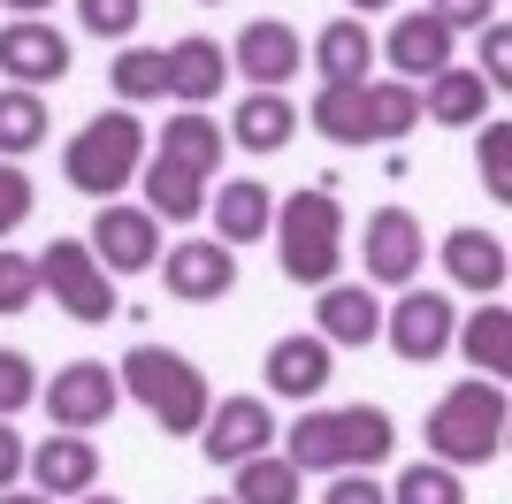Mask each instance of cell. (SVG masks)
<instances>
[{
	"label": "cell",
	"instance_id": "19",
	"mask_svg": "<svg viewBox=\"0 0 512 504\" xmlns=\"http://www.w3.org/2000/svg\"><path fill=\"white\" fill-rule=\"evenodd\" d=\"M314 336L321 344H375L383 336V306L367 283H321V306H314Z\"/></svg>",
	"mask_w": 512,
	"mask_h": 504
},
{
	"label": "cell",
	"instance_id": "10",
	"mask_svg": "<svg viewBox=\"0 0 512 504\" xmlns=\"http://www.w3.org/2000/svg\"><path fill=\"white\" fill-rule=\"evenodd\" d=\"M153 268H161L169 298H184V306H214V298H230V283H237V252L222 245V237H176V252H161Z\"/></svg>",
	"mask_w": 512,
	"mask_h": 504
},
{
	"label": "cell",
	"instance_id": "29",
	"mask_svg": "<svg viewBox=\"0 0 512 504\" xmlns=\"http://www.w3.org/2000/svg\"><path fill=\"white\" fill-rule=\"evenodd\" d=\"M46 100L39 92H23V84H8V92H0V153H8V161H23V153H39L46 146Z\"/></svg>",
	"mask_w": 512,
	"mask_h": 504
},
{
	"label": "cell",
	"instance_id": "17",
	"mask_svg": "<svg viewBox=\"0 0 512 504\" xmlns=\"http://www.w3.org/2000/svg\"><path fill=\"white\" fill-rule=\"evenodd\" d=\"M222 153H230V130L214 123L207 107H184L169 130H161V146H153V161L184 168V176H199V184H214V168H222Z\"/></svg>",
	"mask_w": 512,
	"mask_h": 504
},
{
	"label": "cell",
	"instance_id": "36",
	"mask_svg": "<svg viewBox=\"0 0 512 504\" xmlns=\"http://www.w3.org/2000/svg\"><path fill=\"white\" fill-rule=\"evenodd\" d=\"M31 207H39V191H31V176H23L16 161H0V245L31 222Z\"/></svg>",
	"mask_w": 512,
	"mask_h": 504
},
{
	"label": "cell",
	"instance_id": "4",
	"mask_svg": "<svg viewBox=\"0 0 512 504\" xmlns=\"http://www.w3.org/2000/svg\"><path fill=\"white\" fill-rule=\"evenodd\" d=\"M276 260L291 283H337L344 268V207H337V191L314 184V191H291L276 207Z\"/></svg>",
	"mask_w": 512,
	"mask_h": 504
},
{
	"label": "cell",
	"instance_id": "43",
	"mask_svg": "<svg viewBox=\"0 0 512 504\" xmlns=\"http://www.w3.org/2000/svg\"><path fill=\"white\" fill-rule=\"evenodd\" d=\"M0 504H54V497H39V489H31V497H16V489H0Z\"/></svg>",
	"mask_w": 512,
	"mask_h": 504
},
{
	"label": "cell",
	"instance_id": "46",
	"mask_svg": "<svg viewBox=\"0 0 512 504\" xmlns=\"http://www.w3.org/2000/svg\"><path fill=\"white\" fill-rule=\"evenodd\" d=\"M199 8H222V0H199Z\"/></svg>",
	"mask_w": 512,
	"mask_h": 504
},
{
	"label": "cell",
	"instance_id": "40",
	"mask_svg": "<svg viewBox=\"0 0 512 504\" xmlns=\"http://www.w3.org/2000/svg\"><path fill=\"white\" fill-rule=\"evenodd\" d=\"M321 504H390V489L375 474H337V482L321 489Z\"/></svg>",
	"mask_w": 512,
	"mask_h": 504
},
{
	"label": "cell",
	"instance_id": "32",
	"mask_svg": "<svg viewBox=\"0 0 512 504\" xmlns=\"http://www.w3.org/2000/svg\"><path fill=\"white\" fill-rule=\"evenodd\" d=\"M390 504H467V489H459V466L444 459H413L398 482H390Z\"/></svg>",
	"mask_w": 512,
	"mask_h": 504
},
{
	"label": "cell",
	"instance_id": "38",
	"mask_svg": "<svg viewBox=\"0 0 512 504\" xmlns=\"http://www.w3.org/2000/svg\"><path fill=\"white\" fill-rule=\"evenodd\" d=\"M474 77L490 84V92L512 84V31H505V23H482V69H474Z\"/></svg>",
	"mask_w": 512,
	"mask_h": 504
},
{
	"label": "cell",
	"instance_id": "9",
	"mask_svg": "<svg viewBox=\"0 0 512 504\" xmlns=\"http://www.w3.org/2000/svg\"><path fill=\"white\" fill-rule=\"evenodd\" d=\"M39 398H46V413H54V428L85 436V428H100V420L115 413L123 382H115V367H107V359H69V367L46 382Z\"/></svg>",
	"mask_w": 512,
	"mask_h": 504
},
{
	"label": "cell",
	"instance_id": "45",
	"mask_svg": "<svg viewBox=\"0 0 512 504\" xmlns=\"http://www.w3.org/2000/svg\"><path fill=\"white\" fill-rule=\"evenodd\" d=\"M77 504H123V497H92V489H85V497H77Z\"/></svg>",
	"mask_w": 512,
	"mask_h": 504
},
{
	"label": "cell",
	"instance_id": "23",
	"mask_svg": "<svg viewBox=\"0 0 512 504\" xmlns=\"http://www.w3.org/2000/svg\"><path fill=\"white\" fill-rule=\"evenodd\" d=\"M207 214H214V237H222V245H253V237L276 230V199H268V184H253V176L207 191Z\"/></svg>",
	"mask_w": 512,
	"mask_h": 504
},
{
	"label": "cell",
	"instance_id": "12",
	"mask_svg": "<svg viewBox=\"0 0 512 504\" xmlns=\"http://www.w3.org/2000/svg\"><path fill=\"white\" fill-rule=\"evenodd\" d=\"M199 443H207L214 466H237L276 443V413H268V398H214L199 420Z\"/></svg>",
	"mask_w": 512,
	"mask_h": 504
},
{
	"label": "cell",
	"instance_id": "25",
	"mask_svg": "<svg viewBox=\"0 0 512 504\" xmlns=\"http://www.w3.org/2000/svg\"><path fill=\"white\" fill-rule=\"evenodd\" d=\"M314 69H321V84H367V69H375V39H367V23L360 16H337L314 39Z\"/></svg>",
	"mask_w": 512,
	"mask_h": 504
},
{
	"label": "cell",
	"instance_id": "1",
	"mask_svg": "<svg viewBox=\"0 0 512 504\" xmlns=\"http://www.w3.org/2000/svg\"><path fill=\"white\" fill-rule=\"evenodd\" d=\"M398 451V420L383 405H329V413H299V428L283 436V459L299 474H367Z\"/></svg>",
	"mask_w": 512,
	"mask_h": 504
},
{
	"label": "cell",
	"instance_id": "15",
	"mask_svg": "<svg viewBox=\"0 0 512 504\" xmlns=\"http://www.w3.org/2000/svg\"><path fill=\"white\" fill-rule=\"evenodd\" d=\"M245 77L260 84V92H283V84L299 77V62H306V46H299V31L291 23H276V16H260V23H245L237 31V54H230Z\"/></svg>",
	"mask_w": 512,
	"mask_h": 504
},
{
	"label": "cell",
	"instance_id": "16",
	"mask_svg": "<svg viewBox=\"0 0 512 504\" xmlns=\"http://www.w3.org/2000/svg\"><path fill=\"white\" fill-rule=\"evenodd\" d=\"M383 62L398 69V84H428L436 69H451V23H436L428 8L398 16L390 39H383Z\"/></svg>",
	"mask_w": 512,
	"mask_h": 504
},
{
	"label": "cell",
	"instance_id": "6",
	"mask_svg": "<svg viewBox=\"0 0 512 504\" xmlns=\"http://www.w3.org/2000/svg\"><path fill=\"white\" fill-rule=\"evenodd\" d=\"M39 291H54V314L69 321H115V275L85 237H54L39 252Z\"/></svg>",
	"mask_w": 512,
	"mask_h": 504
},
{
	"label": "cell",
	"instance_id": "22",
	"mask_svg": "<svg viewBox=\"0 0 512 504\" xmlns=\"http://www.w3.org/2000/svg\"><path fill=\"white\" fill-rule=\"evenodd\" d=\"M436 260L451 268V283H459V291L505 298V237H490V230H451Z\"/></svg>",
	"mask_w": 512,
	"mask_h": 504
},
{
	"label": "cell",
	"instance_id": "7",
	"mask_svg": "<svg viewBox=\"0 0 512 504\" xmlns=\"http://www.w3.org/2000/svg\"><path fill=\"white\" fill-rule=\"evenodd\" d=\"M451 329H459V306H451L444 291H421V283H406L398 306H383V336H390V352L406 359V367L444 359L451 352Z\"/></svg>",
	"mask_w": 512,
	"mask_h": 504
},
{
	"label": "cell",
	"instance_id": "30",
	"mask_svg": "<svg viewBox=\"0 0 512 504\" xmlns=\"http://www.w3.org/2000/svg\"><path fill=\"white\" fill-rule=\"evenodd\" d=\"M107 84H115L123 100H169V54H161V46H123L115 69H107Z\"/></svg>",
	"mask_w": 512,
	"mask_h": 504
},
{
	"label": "cell",
	"instance_id": "18",
	"mask_svg": "<svg viewBox=\"0 0 512 504\" xmlns=\"http://www.w3.org/2000/svg\"><path fill=\"white\" fill-rule=\"evenodd\" d=\"M23 474H31V489H39V497H85L92 482H100V451H92L85 436H46L39 451H31V466H23Z\"/></svg>",
	"mask_w": 512,
	"mask_h": 504
},
{
	"label": "cell",
	"instance_id": "28",
	"mask_svg": "<svg viewBox=\"0 0 512 504\" xmlns=\"http://www.w3.org/2000/svg\"><path fill=\"white\" fill-rule=\"evenodd\" d=\"M360 123H367V146H383V138H406L413 123H421V84H367L360 92Z\"/></svg>",
	"mask_w": 512,
	"mask_h": 504
},
{
	"label": "cell",
	"instance_id": "42",
	"mask_svg": "<svg viewBox=\"0 0 512 504\" xmlns=\"http://www.w3.org/2000/svg\"><path fill=\"white\" fill-rule=\"evenodd\" d=\"M0 8H16V16H39V8H54V0H0Z\"/></svg>",
	"mask_w": 512,
	"mask_h": 504
},
{
	"label": "cell",
	"instance_id": "5",
	"mask_svg": "<svg viewBox=\"0 0 512 504\" xmlns=\"http://www.w3.org/2000/svg\"><path fill=\"white\" fill-rule=\"evenodd\" d=\"M138 168H146V123L130 115V107H107L92 115L62 153V176L69 191H85V199H115V191L138 184Z\"/></svg>",
	"mask_w": 512,
	"mask_h": 504
},
{
	"label": "cell",
	"instance_id": "33",
	"mask_svg": "<svg viewBox=\"0 0 512 504\" xmlns=\"http://www.w3.org/2000/svg\"><path fill=\"white\" fill-rule=\"evenodd\" d=\"M138 16H146V0H77V23L92 39H130Z\"/></svg>",
	"mask_w": 512,
	"mask_h": 504
},
{
	"label": "cell",
	"instance_id": "24",
	"mask_svg": "<svg viewBox=\"0 0 512 504\" xmlns=\"http://www.w3.org/2000/svg\"><path fill=\"white\" fill-rule=\"evenodd\" d=\"M482 107H490V84L474 77V69H436V77L421 84V115L428 123H451V130H467V123H482Z\"/></svg>",
	"mask_w": 512,
	"mask_h": 504
},
{
	"label": "cell",
	"instance_id": "14",
	"mask_svg": "<svg viewBox=\"0 0 512 504\" xmlns=\"http://www.w3.org/2000/svg\"><path fill=\"white\" fill-rule=\"evenodd\" d=\"M260 375H268V390H276V398H291V405H299V398H321V390H329V375H337V344H321V336H276Z\"/></svg>",
	"mask_w": 512,
	"mask_h": 504
},
{
	"label": "cell",
	"instance_id": "27",
	"mask_svg": "<svg viewBox=\"0 0 512 504\" xmlns=\"http://www.w3.org/2000/svg\"><path fill=\"white\" fill-rule=\"evenodd\" d=\"M230 474H237L230 504H299V497H306V489H299L306 474L283 459V451H253V459H237Z\"/></svg>",
	"mask_w": 512,
	"mask_h": 504
},
{
	"label": "cell",
	"instance_id": "39",
	"mask_svg": "<svg viewBox=\"0 0 512 504\" xmlns=\"http://www.w3.org/2000/svg\"><path fill=\"white\" fill-rule=\"evenodd\" d=\"M428 16L451 31H482V23H497V0H428Z\"/></svg>",
	"mask_w": 512,
	"mask_h": 504
},
{
	"label": "cell",
	"instance_id": "41",
	"mask_svg": "<svg viewBox=\"0 0 512 504\" xmlns=\"http://www.w3.org/2000/svg\"><path fill=\"white\" fill-rule=\"evenodd\" d=\"M23 466H31V451H23V436L0 420V489H16V482H23Z\"/></svg>",
	"mask_w": 512,
	"mask_h": 504
},
{
	"label": "cell",
	"instance_id": "2",
	"mask_svg": "<svg viewBox=\"0 0 512 504\" xmlns=\"http://www.w3.org/2000/svg\"><path fill=\"white\" fill-rule=\"evenodd\" d=\"M115 382H123V398H138L153 413L161 436H199V420H207V405H214L207 375H199L184 352H169V344H130Z\"/></svg>",
	"mask_w": 512,
	"mask_h": 504
},
{
	"label": "cell",
	"instance_id": "3",
	"mask_svg": "<svg viewBox=\"0 0 512 504\" xmlns=\"http://www.w3.org/2000/svg\"><path fill=\"white\" fill-rule=\"evenodd\" d=\"M505 382H459V390H444V398L428 405L421 420V443H428V459H444V466H490L497 451H505Z\"/></svg>",
	"mask_w": 512,
	"mask_h": 504
},
{
	"label": "cell",
	"instance_id": "47",
	"mask_svg": "<svg viewBox=\"0 0 512 504\" xmlns=\"http://www.w3.org/2000/svg\"><path fill=\"white\" fill-rule=\"evenodd\" d=\"M207 504H230V497H207Z\"/></svg>",
	"mask_w": 512,
	"mask_h": 504
},
{
	"label": "cell",
	"instance_id": "26",
	"mask_svg": "<svg viewBox=\"0 0 512 504\" xmlns=\"http://www.w3.org/2000/svg\"><path fill=\"white\" fill-rule=\"evenodd\" d=\"M245 153H283L291 146V130H299V107L283 100V92H253V100L237 107V123H222Z\"/></svg>",
	"mask_w": 512,
	"mask_h": 504
},
{
	"label": "cell",
	"instance_id": "34",
	"mask_svg": "<svg viewBox=\"0 0 512 504\" xmlns=\"http://www.w3.org/2000/svg\"><path fill=\"white\" fill-rule=\"evenodd\" d=\"M31 298H39V260L0 252V314H31Z\"/></svg>",
	"mask_w": 512,
	"mask_h": 504
},
{
	"label": "cell",
	"instance_id": "11",
	"mask_svg": "<svg viewBox=\"0 0 512 504\" xmlns=\"http://www.w3.org/2000/svg\"><path fill=\"white\" fill-rule=\"evenodd\" d=\"M92 252H100V268L107 275H146L153 260H161V222H153L146 207H115V199H107L100 214H92V237H85Z\"/></svg>",
	"mask_w": 512,
	"mask_h": 504
},
{
	"label": "cell",
	"instance_id": "44",
	"mask_svg": "<svg viewBox=\"0 0 512 504\" xmlns=\"http://www.w3.org/2000/svg\"><path fill=\"white\" fill-rule=\"evenodd\" d=\"M344 8H360V16H375V8H390V0H344Z\"/></svg>",
	"mask_w": 512,
	"mask_h": 504
},
{
	"label": "cell",
	"instance_id": "20",
	"mask_svg": "<svg viewBox=\"0 0 512 504\" xmlns=\"http://www.w3.org/2000/svg\"><path fill=\"white\" fill-rule=\"evenodd\" d=\"M161 54H169V100H184V107H207L230 84V46L222 39H176Z\"/></svg>",
	"mask_w": 512,
	"mask_h": 504
},
{
	"label": "cell",
	"instance_id": "21",
	"mask_svg": "<svg viewBox=\"0 0 512 504\" xmlns=\"http://www.w3.org/2000/svg\"><path fill=\"white\" fill-rule=\"evenodd\" d=\"M451 344L467 352V367H474L482 382L512 375V306H505V298H482V314H459Z\"/></svg>",
	"mask_w": 512,
	"mask_h": 504
},
{
	"label": "cell",
	"instance_id": "13",
	"mask_svg": "<svg viewBox=\"0 0 512 504\" xmlns=\"http://www.w3.org/2000/svg\"><path fill=\"white\" fill-rule=\"evenodd\" d=\"M0 69H8L23 92H46V84L69 77V39L54 23H39V16H16L0 31Z\"/></svg>",
	"mask_w": 512,
	"mask_h": 504
},
{
	"label": "cell",
	"instance_id": "35",
	"mask_svg": "<svg viewBox=\"0 0 512 504\" xmlns=\"http://www.w3.org/2000/svg\"><path fill=\"white\" fill-rule=\"evenodd\" d=\"M482 191L512 199V123H482Z\"/></svg>",
	"mask_w": 512,
	"mask_h": 504
},
{
	"label": "cell",
	"instance_id": "31",
	"mask_svg": "<svg viewBox=\"0 0 512 504\" xmlns=\"http://www.w3.org/2000/svg\"><path fill=\"white\" fill-rule=\"evenodd\" d=\"M360 92H367V84H321V92H314V130H321V138H337V146H367Z\"/></svg>",
	"mask_w": 512,
	"mask_h": 504
},
{
	"label": "cell",
	"instance_id": "37",
	"mask_svg": "<svg viewBox=\"0 0 512 504\" xmlns=\"http://www.w3.org/2000/svg\"><path fill=\"white\" fill-rule=\"evenodd\" d=\"M31 398H39V367H31L23 352H0V420L23 413Z\"/></svg>",
	"mask_w": 512,
	"mask_h": 504
},
{
	"label": "cell",
	"instance_id": "8",
	"mask_svg": "<svg viewBox=\"0 0 512 504\" xmlns=\"http://www.w3.org/2000/svg\"><path fill=\"white\" fill-rule=\"evenodd\" d=\"M421 260H428L421 214H406V207H375V214H367V230H360V268L375 275V283L406 291V283H421Z\"/></svg>",
	"mask_w": 512,
	"mask_h": 504
}]
</instances>
